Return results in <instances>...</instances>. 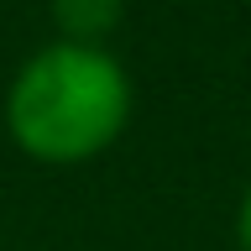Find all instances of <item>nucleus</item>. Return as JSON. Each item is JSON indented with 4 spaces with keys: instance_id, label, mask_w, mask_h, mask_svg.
Listing matches in <instances>:
<instances>
[{
    "instance_id": "1",
    "label": "nucleus",
    "mask_w": 251,
    "mask_h": 251,
    "mask_svg": "<svg viewBox=\"0 0 251 251\" xmlns=\"http://www.w3.org/2000/svg\"><path fill=\"white\" fill-rule=\"evenodd\" d=\"M136 84L110 47L42 42L16 63L0 94V126L21 157L42 168H84L126 136Z\"/></svg>"
},
{
    "instance_id": "2",
    "label": "nucleus",
    "mask_w": 251,
    "mask_h": 251,
    "mask_svg": "<svg viewBox=\"0 0 251 251\" xmlns=\"http://www.w3.org/2000/svg\"><path fill=\"white\" fill-rule=\"evenodd\" d=\"M131 0H47V21L58 42H84V47H110V37L126 26Z\"/></svg>"
},
{
    "instance_id": "3",
    "label": "nucleus",
    "mask_w": 251,
    "mask_h": 251,
    "mask_svg": "<svg viewBox=\"0 0 251 251\" xmlns=\"http://www.w3.org/2000/svg\"><path fill=\"white\" fill-rule=\"evenodd\" d=\"M230 235H235V251H251V183L241 188V204H235V225H230Z\"/></svg>"
}]
</instances>
